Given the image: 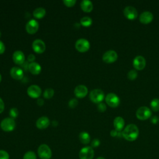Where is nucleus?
Listing matches in <instances>:
<instances>
[{
  "instance_id": "nucleus-14",
  "label": "nucleus",
  "mask_w": 159,
  "mask_h": 159,
  "mask_svg": "<svg viewBox=\"0 0 159 159\" xmlns=\"http://www.w3.org/2000/svg\"><path fill=\"white\" fill-rule=\"evenodd\" d=\"M146 65V61L143 57L138 55L135 57L133 60V66L135 70H143Z\"/></svg>"
},
{
  "instance_id": "nucleus-7",
  "label": "nucleus",
  "mask_w": 159,
  "mask_h": 159,
  "mask_svg": "<svg viewBox=\"0 0 159 159\" xmlns=\"http://www.w3.org/2000/svg\"><path fill=\"white\" fill-rule=\"evenodd\" d=\"M94 155V150L89 146L82 148L79 152V157L80 159H93Z\"/></svg>"
},
{
  "instance_id": "nucleus-3",
  "label": "nucleus",
  "mask_w": 159,
  "mask_h": 159,
  "mask_svg": "<svg viewBox=\"0 0 159 159\" xmlns=\"http://www.w3.org/2000/svg\"><path fill=\"white\" fill-rule=\"evenodd\" d=\"M104 98V93L100 89H94L89 93L90 100L96 104L101 102Z\"/></svg>"
},
{
  "instance_id": "nucleus-22",
  "label": "nucleus",
  "mask_w": 159,
  "mask_h": 159,
  "mask_svg": "<svg viewBox=\"0 0 159 159\" xmlns=\"http://www.w3.org/2000/svg\"><path fill=\"white\" fill-rule=\"evenodd\" d=\"M80 7L81 9L85 12H89L93 9V5L89 0H83L80 2Z\"/></svg>"
},
{
  "instance_id": "nucleus-26",
  "label": "nucleus",
  "mask_w": 159,
  "mask_h": 159,
  "mask_svg": "<svg viewBox=\"0 0 159 159\" xmlns=\"http://www.w3.org/2000/svg\"><path fill=\"white\" fill-rule=\"evenodd\" d=\"M150 107H151V109L155 112L159 111V99L158 98L153 99L150 102Z\"/></svg>"
},
{
  "instance_id": "nucleus-19",
  "label": "nucleus",
  "mask_w": 159,
  "mask_h": 159,
  "mask_svg": "<svg viewBox=\"0 0 159 159\" xmlns=\"http://www.w3.org/2000/svg\"><path fill=\"white\" fill-rule=\"evenodd\" d=\"M50 125V120L47 117L42 116L36 121V127L39 129H45Z\"/></svg>"
},
{
  "instance_id": "nucleus-34",
  "label": "nucleus",
  "mask_w": 159,
  "mask_h": 159,
  "mask_svg": "<svg viewBox=\"0 0 159 159\" xmlns=\"http://www.w3.org/2000/svg\"><path fill=\"white\" fill-rule=\"evenodd\" d=\"M98 109L99 111L100 112H104L106 110V106L104 103L102 102H100L98 104Z\"/></svg>"
},
{
  "instance_id": "nucleus-24",
  "label": "nucleus",
  "mask_w": 159,
  "mask_h": 159,
  "mask_svg": "<svg viewBox=\"0 0 159 159\" xmlns=\"http://www.w3.org/2000/svg\"><path fill=\"white\" fill-rule=\"evenodd\" d=\"M46 11L43 7H37L33 11V16L37 19H41L45 16Z\"/></svg>"
},
{
  "instance_id": "nucleus-4",
  "label": "nucleus",
  "mask_w": 159,
  "mask_h": 159,
  "mask_svg": "<svg viewBox=\"0 0 159 159\" xmlns=\"http://www.w3.org/2000/svg\"><path fill=\"white\" fill-rule=\"evenodd\" d=\"M37 152L41 159H50L52 157L51 149L46 144L40 145L38 148Z\"/></svg>"
},
{
  "instance_id": "nucleus-42",
  "label": "nucleus",
  "mask_w": 159,
  "mask_h": 159,
  "mask_svg": "<svg viewBox=\"0 0 159 159\" xmlns=\"http://www.w3.org/2000/svg\"><path fill=\"white\" fill-rule=\"evenodd\" d=\"M96 159H105V158L104 157H99Z\"/></svg>"
},
{
  "instance_id": "nucleus-29",
  "label": "nucleus",
  "mask_w": 159,
  "mask_h": 159,
  "mask_svg": "<svg viewBox=\"0 0 159 159\" xmlns=\"http://www.w3.org/2000/svg\"><path fill=\"white\" fill-rule=\"evenodd\" d=\"M137 77V73L135 70H130L127 73V78L130 80H134Z\"/></svg>"
},
{
  "instance_id": "nucleus-27",
  "label": "nucleus",
  "mask_w": 159,
  "mask_h": 159,
  "mask_svg": "<svg viewBox=\"0 0 159 159\" xmlns=\"http://www.w3.org/2000/svg\"><path fill=\"white\" fill-rule=\"evenodd\" d=\"M54 93V90L52 88H47L45 89L43 96L45 99H50L53 96Z\"/></svg>"
},
{
  "instance_id": "nucleus-16",
  "label": "nucleus",
  "mask_w": 159,
  "mask_h": 159,
  "mask_svg": "<svg viewBox=\"0 0 159 159\" xmlns=\"http://www.w3.org/2000/svg\"><path fill=\"white\" fill-rule=\"evenodd\" d=\"M13 61L19 65H22L25 61V55L20 50H16L12 55Z\"/></svg>"
},
{
  "instance_id": "nucleus-40",
  "label": "nucleus",
  "mask_w": 159,
  "mask_h": 159,
  "mask_svg": "<svg viewBox=\"0 0 159 159\" xmlns=\"http://www.w3.org/2000/svg\"><path fill=\"white\" fill-rule=\"evenodd\" d=\"M159 119L157 117V116H154V117H153L152 118V119H151V122L153 123V124H157L158 122V120Z\"/></svg>"
},
{
  "instance_id": "nucleus-33",
  "label": "nucleus",
  "mask_w": 159,
  "mask_h": 159,
  "mask_svg": "<svg viewBox=\"0 0 159 159\" xmlns=\"http://www.w3.org/2000/svg\"><path fill=\"white\" fill-rule=\"evenodd\" d=\"M63 2L66 6L72 7L75 4L76 1V0H63Z\"/></svg>"
},
{
  "instance_id": "nucleus-30",
  "label": "nucleus",
  "mask_w": 159,
  "mask_h": 159,
  "mask_svg": "<svg viewBox=\"0 0 159 159\" xmlns=\"http://www.w3.org/2000/svg\"><path fill=\"white\" fill-rule=\"evenodd\" d=\"M18 114H19L18 110L16 107H12L9 111V115H10L12 119L17 117L18 116Z\"/></svg>"
},
{
  "instance_id": "nucleus-10",
  "label": "nucleus",
  "mask_w": 159,
  "mask_h": 159,
  "mask_svg": "<svg viewBox=\"0 0 159 159\" xmlns=\"http://www.w3.org/2000/svg\"><path fill=\"white\" fill-rule=\"evenodd\" d=\"M123 13L124 16L129 20L135 19L138 16L137 9L134 7L130 6L125 7L123 11Z\"/></svg>"
},
{
  "instance_id": "nucleus-36",
  "label": "nucleus",
  "mask_w": 159,
  "mask_h": 159,
  "mask_svg": "<svg viewBox=\"0 0 159 159\" xmlns=\"http://www.w3.org/2000/svg\"><path fill=\"white\" fill-rule=\"evenodd\" d=\"M5 49H6V48H5V45H4V43L1 40H0V55L2 54L4 52Z\"/></svg>"
},
{
  "instance_id": "nucleus-41",
  "label": "nucleus",
  "mask_w": 159,
  "mask_h": 159,
  "mask_svg": "<svg viewBox=\"0 0 159 159\" xmlns=\"http://www.w3.org/2000/svg\"><path fill=\"white\" fill-rule=\"evenodd\" d=\"M37 103L39 106H42L44 103V101L42 99H38L37 101Z\"/></svg>"
},
{
  "instance_id": "nucleus-37",
  "label": "nucleus",
  "mask_w": 159,
  "mask_h": 159,
  "mask_svg": "<svg viewBox=\"0 0 159 159\" xmlns=\"http://www.w3.org/2000/svg\"><path fill=\"white\" fill-rule=\"evenodd\" d=\"M4 103L3 100L0 98V114L4 111Z\"/></svg>"
},
{
  "instance_id": "nucleus-5",
  "label": "nucleus",
  "mask_w": 159,
  "mask_h": 159,
  "mask_svg": "<svg viewBox=\"0 0 159 159\" xmlns=\"http://www.w3.org/2000/svg\"><path fill=\"white\" fill-rule=\"evenodd\" d=\"M151 110L146 106H142L139 107L136 111V117L137 119L142 120L148 119L151 116Z\"/></svg>"
},
{
  "instance_id": "nucleus-44",
  "label": "nucleus",
  "mask_w": 159,
  "mask_h": 159,
  "mask_svg": "<svg viewBox=\"0 0 159 159\" xmlns=\"http://www.w3.org/2000/svg\"><path fill=\"white\" fill-rule=\"evenodd\" d=\"M1 37V31H0V37Z\"/></svg>"
},
{
  "instance_id": "nucleus-20",
  "label": "nucleus",
  "mask_w": 159,
  "mask_h": 159,
  "mask_svg": "<svg viewBox=\"0 0 159 159\" xmlns=\"http://www.w3.org/2000/svg\"><path fill=\"white\" fill-rule=\"evenodd\" d=\"M114 127L115 128V130H116L117 132H120L124 127L125 121L124 119L122 117H116L113 121Z\"/></svg>"
},
{
  "instance_id": "nucleus-12",
  "label": "nucleus",
  "mask_w": 159,
  "mask_h": 159,
  "mask_svg": "<svg viewBox=\"0 0 159 159\" xmlns=\"http://www.w3.org/2000/svg\"><path fill=\"white\" fill-rule=\"evenodd\" d=\"M32 47L34 51L37 53H42L45 50V44L41 39H35L33 41Z\"/></svg>"
},
{
  "instance_id": "nucleus-13",
  "label": "nucleus",
  "mask_w": 159,
  "mask_h": 159,
  "mask_svg": "<svg viewBox=\"0 0 159 159\" xmlns=\"http://www.w3.org/2000/svg\"><path fill=\"white\" fill-rule=\"evenodd\" d=\"M27 93L32 98H38L42 94V90L39 86L32 84L27 88Z\"/></svg>"
},
{
  "instance_id": "nucleus-35",
  "label": "nucleus",
  "mask_w": 159,
  "mask_h": 159,
  "mask_svg": "<svg viewBox=\"0 0 159 159\" xmlns=\"http://www.w3.org/2000/svg\"><path fill=\"white\" fill-rule=\"evenodd\" d=\"M100 145V141L99 139H94L93 140L92 142H91V147H94V148H96V147H98L99 145Z\"/></svg>"
},
{
  "instance_id": "nucleus-31",
  "label": "nucleus",
  "mask_w": 159,
  "mask_h": 159,
  "mask_svg": "<svg viewBox=\"0 0 159 159\" xmlns=\"http://www.w3.org/2000/svg\"><path fill=\"white\" fill-rule=\"evenodd\" d=\"M78 100L75 98L71 99L68 102V106L71 108H75L78 105Z\"/></svg>"
},
{
  "instance_id": "nucleus-38",
  "label": "nucleus",
  "mask_w": 159,
  "mask_h": 159,
  "mask_svg": "<svg viewBox=\"0 0 159 159\" xmlns=\"http://www.w3.org/2000/svg\"><path fill=\"white\" fill-rule=\"evenodd\" d=\"M27 60L29 61H30V63L32 62H34V61L35 60V57L34 55L33 54H30L29 55L28 57H27Z\"/></svg>"
},
{
  "instance_id": "nucleus-8",
  "label": "nucleus",
  "mask_w": 159,
  "mask_h": 159,
  "mask_svg": "<svg viewBox=\"0 0 159 159\" xmlns=\"http://www.w3.org/2000/svg\"><path fill=\"white\" fill-rule=\"evenodd\" d=\"M105 101L107 104L111 107H116L120 104L119 98L114 93H108L105 97Z\"/></svg>"
},
{
  "instance_id": "nucleus-25",
  "label": "nucleus",
  "mask_w": 159,
  "mask_h": 159,
  "mask_svg": "<svg viewBox=\"0 0 159 159\" xmlns=\"http://www.w3.org/2000/svg\"><path fill=\"white\" fill-rule=\"evenodd\" d=\"M93 23L92 19L89 17L85 16L81 19L80 20V24L84 27H89Z\"/></svg>"
},
{
  "instance_id": "nucleus-28",
  "label": "nucleus",
  "mask_w": 159,
  "mask_h": 159,
  "mask_svg": "<svg viewBox=\"0 0 159 159\" xmlns=\"http://www.w3.org/2000/svg\"><path fill=\"white\" fill-rule=\"evenodd\" d=\"M23 159H37V157L34 152L28 151L24 154Z\"/></svg>"
},
{
  "instance_id": "nucleus-23",
  "label": "nucleus",
  "mask_w": 159,
  "mask_h": 159,
  "mask_svg": "<svg viewBox=\"0 0 159 159\" xmlns=\"http://www.w3.org/2000/svg\"><path fill=\"white\" fill-rule=\"evenodd\" d=\"M79 139L83 144H88L89 143L91 138L89 134L86 132H81L79 134Z\"/></svg>"
},
{
  "instance_id": "nucleus-6",
  "label": "nucleus",
  "mask_w": 159,
  "mask_h": 159,
  "mask_svg": "<svg viewBox=\"0 0 159 159\" xmlns=\"http://www.w3.org/2000/svg\"><path fill=\"white\" fill-rule=\"evenodd\" d=\"M75 48L80 52H86L89 49L90 43L85 39H79L75 43Z\"/></svg>"
},
{
  "instance_id": "nucleus-39",
  "label": "nucleus",
  "mask_w": 159,
  "mask_h": 159,
  "mask_svg": "<svg viewBox=\"0 0 159 159\" xmlns=\"http://www.w3.org/2000/svg\"><path fill=\"white\" fill-rule=\"evenodd\" d=\"M118 132H117L116 130L114 129V130H112L111 131L110 135H111L112 137H116V136H117L118 134H119Z\"/></svg>"
},
{
  "instance_id": "nucleus-9",
  "label": "nucleus",
  "mask_w": 159,
  "mask_h": 159,
  "mask_svg": "<svg viewBox=\"0 0 159 159\" xmlns=\"http://www.w3.org/2000/svg\"><path fill=\"white\" fill-rule=\"evenodd\" d=\"M118 55L114 50H108L106 52L102 55V60L106 63H111L116 61L117 59Z\"/></svg>"
},
{
  "instance_id": "nucleus-2",
  "label": "nucleus",
  "mask_w": 159,
  "mask_h": 159,
  "mask_svg": "<svg viewBox=\"0 0 159 159\" xmlns=\"http://www.w3.org/2000/svg\"><path fill=\"white\" fill-rule=\"evenodd\" d=\"M1 128L5 132L12 131L16 127V122L11 117H6L4 119L0 124Z\"/></svg>"
},
{
  "instance_id": "nucleus-11",
  "label": "nucleus",
  "mask_w": 159,
  "mask_h": 159,
  "mask_svg": "<svg viewBox=\"0 0 159 159\" xmlns=\"http://www.w3.org/2000/svg\"><path fill=\"white\" fill-rule=\"evenodd\" d=\"M39 22L35 19L29 20L25 25V30L29 34H34L36 33L39 29Z\"/></svg>"
},
{
  "instance_id": "nucleus-15",
  "label": "nucleus",
  "mask_w": 159,
  "mask_h": 159,
  "mask_svg": "<svg viewBox=\"0 0 159 159\" xmlns=\"http://www.w3.org/2000/svg\"><path fill=\"white\" fill-rule=\"evenodd\" d=\"M74 94L78 98H83L88 94V88L83 84H80L75 87Z\"/></svg>"
},
{
  "instance_id": "nucleus-17",
  "label": "nucleus",
  "mask_w": 159,
  "mask_h": 159,
  "mask_svg": "<svg viewBox=\"0 0 159 159\" xmlns=\"http://www.w3.org/2000/svg\"><path fill=\"white\" fill-rule=\"evenodd\" d=\"M10 75L13 79L20 80L24 77V71L20 68L14 66L10 70Z\"/></svg>"
},
{
  "instance_id": "nucleus-18",
  "label": "nucleus",
  "mask_w": 159,
  "mask_h": 159,
  "mask_svg": "<svg viewBox=\"0 0 159 159\" xmlns=\"http://www.w3.org/2000/svg\"><path fill=\"white\" fill-rule=\"evenodd\" d=\"M153 19V15L149 11L143 12L139 16V20L143 24H147L150 23Z\"/></svg>"
},
{
  "instance_id": "nucleus-43",
  "label": "nucleus",
  "mask_w": 159,
  "mask_h": 159,
  "mask_svg": "<svg viewBox=\"0 0 159 159\" xmlns=\"http://www.w3.org/2000/svg\"><path fill=\"white\" fill-rule=\"evenodd\" d=\"M1 79H2V77H1V75L0 74V82L1 81Z\"/></svg>"
},
{
  "instance_id": "nucleus-21",
  "label": "nucleus",
  "mask_w": 159,
  "mask_h": 159,
  "mask_svg": "<svg viewBox=\"0 0 159 159\" xmlns=\"http://www.w3.org/2000/svg\"><path fill=\"white\" fill-rule=\"evenodd\" d=\"M28 69L32 75H39L41 71V66L37 62L30 63L28 65Z\"/></svg>"
},
{
  "instance_id": "nucleus-32",
  "label": "nucleus",
  "mask_w": 159,
  "mask_h": 159,
  "mask_svg": "<svg viewBox=\"0 0 159 159\" xmlns=\"http://www.w3.org/2000/svg\"><path fill=\"white\" fill-rule=\"evenodd\" d=\"M9 153L3 150H0V159H9Z\"/></svg>"
},
{
  "instance_id": "nucleus-1",
  "label": "nucleus",
  "mask_w": 159,
  "mask_h": 159,
  "mask_svg": "<svg viewBox=\"0 0 159 159\" xmlns=\"http://www.w3.org/2000/svg\"><path fill=\"white\" fill-rule=\"evenodd\" d=\"M139 134V130L137 126L134 124L127 125L122 132V137L129 142L136 140Z\"/></svg>"
}]
</instances>
